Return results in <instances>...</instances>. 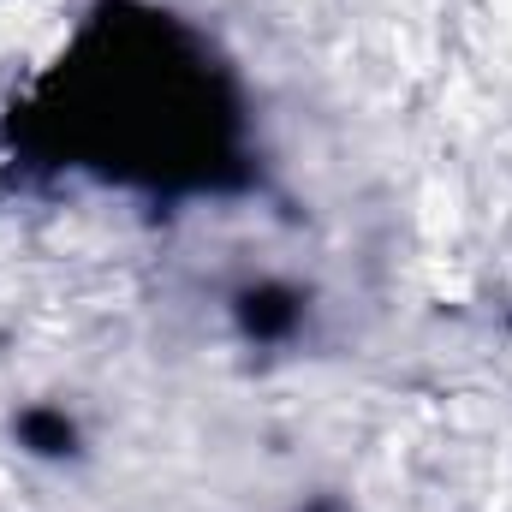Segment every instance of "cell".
<instances>
[{
    "label": "cell",
    "instance_id": "2",
    "mask_svg": "<svg viewBox=\"0 0 512 512\" xmlns=\"http://www.w3.org/2000/svg\"><path fill=\"white\" fill-rule=\"evenodd\" d=\"M239 316H245V328H251L256 340H274V334H286L298 322V298L280 292V286H262V292H245Z\"/></svg>",
    "mask_w": 512,
    "mask_h": 512
},
{
    "label": "cell",
    "instance_id": "1",
    "mask_svg": "<svg viewBox=\"0 0 512 512\" xmlns=\"http://www.w3.org/2000/svg\"><path fill=\"white\" fill-rule=\"evenodd\" d=\"M78 102L66 126L84 131L96 155H114L120 173H203L221 155L227 114L215 102V78L203 60L179 48L167 24H114L78 72Z\"/></svg>",
    "mask_w": 512,
    "mask_h": 512
},
{
    "label": "cell",
    "instance_id": "3",
    "mask_svg": "<svg viewBox=\"0 0 512 512\" xmlns=\"http://www.w3.org/2000/svg\"><path fill=\"white\" fill-rule=\"evenodd\" d=\"M24 441H30L36 453H66V447H72V423H66V417H48V411H30V417H24Z\"/></svg>",
    "mask_w": 512,
    "mask_h": 512
},
{
    "label": "cell",
    "instance_id": "4",
    "mask_svg": "<svg viewBox=\"0 0 512 512\" xmlns=\"http://www.w3.org/2000/svg\"><path fill=\"white\" fill-rule=\"evenodd\" d=\"M316 512H340V507H316Z\"/></svg>",
    "mask_w": 512,
    "mask_h": 512
}]
</instances>
